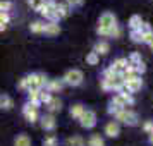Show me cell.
I'll return each mask as SVG.
<instances>
[{"instance_id": "6da1fadb", "label": "cell", "mask_w": 153, "mask_h": 146, "mask_svg": "<svg viewBox=\"0 0 153 146\" xmlns=\"http://www.w3.org/2000/svg\"><path fill=\"white\" fill-rule=\"evenodd\" d=\"M117 24V19L112 12H103L98 19V26H97V33L100 36H108L110 29Z\"/></svg>"}, {"instance_id": "7a4b0ae2", "label": "cell", "mask_w": 153, "mask_h": 146, "mask_svg": "<svg viewBox=\"0 0 153 146\" xmlns=\"http://www.w3.org/2000/svg\"><path fill=\"white\" fill-rule=\"evenodd\" d=\"M26 83H28V90H43L48 83V79L45 77V74L35 72V74L26 76Z\"/></svg>"}, {"instance_id": "3957f363", "label": "cell", "mask_w": 153, "mask_h": 146, "mask_svg": "<svg viewBox=\"0 0 153 146\" xmlns=\"http://www.w3.org/2000/svg\"><path fill=\"white\" fill-rule=\"evenodd\" d=\"M114 119H115L117 124H120V122H122V124H127V125H136L138 124V115H136L132 110H127V108H122L119 113L114 115Z\"/></svg>"}, {"instance_id": "277c9868", "label": "cell", "mask_w": 153, "mask_h": 146, "mask_svg": "<svg viewBox=\"0 0 153 146\" xmlns=\"http://www.w3.org/2000/svg\"><path fill=\"white\" fill-rule=\"evenodd\" d=\"M83 79H84V76H83V72H81L79 69L67 70L65 76L62 77L64 84H69V86H79V84L83 83Z\"/></svg>"}, {"instance_id": "5b68a950", "label": "cell", "mask_w": 153, "mask_h": 146, "mask_svg": "<svg viewBox=\"0 0 153 146\" xmlns=\"http://www.w3.org/2000/svg\"><path fill=\"white\" fill-rule=\"evenodd\" d=\"M55 7H57V2H55V0H45L43 7L40 9L38 12H40V14H42L45 19H48V21H55V22H57Z\"/></svg>"}, {"instance_id": "8992f818", "label": "cell", "mask_w": 153, "mask_h": 146, "mask_svg": "<svg viewBox=\"0 0 153 146\" xmlns=\"http://www.w3.org/2000/svg\"><path fill=\"white\" fill-rule=\"evenodd\" d=\"M38 107H40V105L29 103V102L22 107V115H24V117H26V120H28V122H31V124H35L36 120L40 119V115H38Z\"/></svg>"}, {"instance_id": "52a82bcc", "label": "cell", "mask_w": 153, "mask_h": 146, "mask_svg": "<svg viewBox=\"0 0 153 146\" xmlns=\"http://www.w3.org/2000/svg\"><path fill=\"white\" fill-rule=\"evenodd\" d=\"M79 124H81V127H84V129L95 127V125H97V113L93 110H84V113L81 115V119H79Z\"/></svg>"}, {"instance_id": "ba28073f", "label": "cell", "mask_w": 153, "mask_h": 146, "mask_svg": "<svg viewBox=\"0 0 153 146\" xmlns=\"http://www.w3.org/2000/svg\"><path fill=\"white\" fill-rule=\"evenodd\" d=\"M42 127H43V131H53L55 129V125H57V120L55 117L52 115V113H47V115H43L42 119Z\"/></svg>"}, {"instance_id": "9c48e42d", "label": "cell", "mask_w": 153, "mask_h": 146, "mask_svg": "<svg viewBox=\"0 0 153 146\" xmlns=\"http://www.w3.org/2000/svg\"><path fill=\"white\" fill-rule=\"evenodd\" d=\"M105 134H107L108 138H117L119 134H120V125H119L115 120H110L108 124L105 125Z\"/></svg>"}, {"instance_id": "30bf717a", "label": "cell", "mask_w": 153, "mask_h": 146, "mask_svg": "<svg viewBox=\"0 0 153 146\" xmlns=\"http://www.w3.org/2000/svg\"><path fill=\"white\" fill-rule=\"evenodd\" d=\"M43 33H45V35H48V36H55V35H59V33H60V26H59V22H55V21H48V22H45Z\"/></svg>"}, {"instance_id": "8fae6325", "label": "cell", "mask_w": 153, "mask_h": 146, "mask_svg": "<svg viewBox=\"0 0 153 146\" xmlns=\"http://www.w3.org/2000/svg\"><path fill=\"white\" fill-rule=\"evenodd\" d=\"M45 107L48 108V113H52V115H53L55 112L62 110V100H60V98H57V96H52V100H50Z\"/></svg>"}, {"instance_id": "7c38bea8", "label": "cell", "mask_w": 153, "mask_h": 146, "mask_svg": "<svg viewBox=\"0 0 153 146\" xmlns=\"http://www.w3.org/2000/svg\"><path fill=\"white\" fill-rule=\"evenodd\" d=\"M64 86H65V84H64L62 79H52V81H48V83H47V86H45V88H47V91H48V93H59V91H62Z\"/></svg>"}, {"instance_id": "4fadbf2b", "label": "cell", "mask_w": 153, "mask_h": 146, "mask_svg": "<svg viewBox=\"0 0 153 146\" xmlns=\"http://www.w3.org/2000/svg\"><path fill=\"white\" fill-rule=\"evenodd\" d=\"M93 52H95L97 55H107V53L110 52V45H108V42H105V40H100V42L95 43Z\"/></svg>"}, {"instance_id": "5bb4252c", "label": "cell", "mask_w": 153, "mask_h": 146, "mask_svg": "<svg viewBox=\"0 0 153 146\" xmlns=\"http://www.w3.org/2000/svg\"><path fill=\"white\" fill-rule=\"evenodd\" d=\"M71 12V7L65 4V2H62V4H57L55 7V14H57V21L59 19H64V17H67Z\"/></svg>"}, {"instance_id": "9a60e30c", "label": "cell", "mask_w": 153, "mask_h": 146, "mask_svg": "<svg viewBox=\"0 0 153 146\" xmlns=\"http://www.w3.org/2000/svg\"><path fill=\"white\" fill-rule=\"evenodd\" d=\"M14 107V100L7 93H0V108L2 110H10Z\"/></svg>"}, {"instance_id": "2e32d148", "label": "cell", "mask_w": 153, "mask_h": 146, "mask_svg": "<svg viewBox=\"0 0 153 146\" xmlns=\"http://www.w3.org/2000/svg\"><path fill=\"white\" fill-rule=\"evenodd\" d=\"M84 110H86V108H84V105H81V103L72 105V107H71V117L79 120V119H81V115L84 113Z\"/></svg>"}, {"instance_id": "e0dca14e", "label": "cell", "mask_w": 153, "mask_h": 146, "mask_svg": "<svg viewBox=\"0 0 153 146\" xmlns=\"http://www.w3.org/2000/svg\"><path fill=\"white\" fill-rule=\"evenodd\" d=\"M14 146H31V139L28 134H17L14 139Z\"/></svg>"}, {"instance_id": "ac0fdd59", "label": "cell", "mask_w": 153, "mask_h": 146, "mask_svg": "<svg viewBox=\"0 0 153 146\" xmlns=\"http://www.w3.org/2000/svg\"><path fill=\"white\" fill-rule=\"evenodd\" d=\"M88 146H105V141L100 134H91L88 139Z\"/></svg>"}, {"instance_id": "d6986e66", "label": "cell", "mask_w": 153, "mask_h": 146, "mask_svg": "<svg viewBox=\"0 0 153 146\" xmlns=\"http://www.w3.org/2000/svg\"><path fill=\"white\" fill-rule=\"evenodd\" d=\"M67 146H86V143H84V139L81 138V136H71V138H67Z\"/></svg>"}, {"instance_id": "ffe728a7", "label": "cell", "mask_w": 153, "mask_h": 146, "mask_svg": "<svg viewBox=\"0 0 153 146\" xmlns=\"http://www.w3.org/2000/svg\"><path fill=\"white\" fill-rule=\"evenodd\" d=\"M28 100L29 103L40 105V90H28Z\"/></svg>"}, {"instance_id": "44dd1931", "label": "cell", "mask_w": 153, "mask_h": 146, "mask_svg": "<svg viewBox=\"0 0 153 146\" xmlns=\"http://www.w3.org/2000/svg\"><path fill=\"white\" fill-rule=\"evenodd\" d=\"M141 24H143V21H141V16H132L131 19H129V28H131V31L139 29V28H141Z\"/></svg>"}, {"instance_id": "7402d4cb", "label": "cell", "mask_w": 153, "mask_h": 146, "mask_svg": "<svg viewBox=\"0 0 153 146\" xmlns=\"http://www.w3.org/2000/svg\"><path fill=\"white\" fill-rule=\"evenodd\" d=\"M43 28H45V22L42 21H35V22H31L29 24V29H31V33H43Z\"/></svg>"}, {"instance_id": "603a6c76", "label": "cell", "mask_w": 153, "mask_h": 146, "mask_svg": "<svg viewBox=\"0 0 153 146\" xmlns=\"http://www.w3.org/2000/svg\"><path fill=\"white\" fill-rule=\"evenodd\" d=\"M127 62H129L127 59H117V60H115V62L112 64V65L115 67V70H117V72H122V70L126 69V65H127Z\"/></svg>"}, {"instance_id": "cb8c5ba5", "label": "cell", "mask_w": 153, "mask_h": 146, "mask_svg": "<svg viewBox=\"0 0 153 146\" xmlns=\"http://www.w3.org/2000/svg\"><path fill=\"white\" fill-rule=\"evenodd\" d=\"M100 62V55H97L95 52H90L88 55H86V64H90V65H97Z\"/></svg>"}, {"instance_id": "d4e9b609", "label": "cell", "mask_w": 153, "mask_h": 146, "mask_svg": "<svg viewBox=\"0 0 153 146\" xmlns=\"http://www.w3.org/2000/svg\"><path fill=\"white\" fill-rule=\"evenodd\" d=\"M43 146H59V139L53 134H50V136H47L43 139Z\"/></svg>"}, {"instance_id": "484cf974", "label": "cell", "mask_w": 153, "mask_h": 146, "mask_svg": "<svg viewBox=\"0 0 153 146\" xmlns=\"http://www.w3.org/2000/svg\"><path fill=\"white\" fill-rule=\"evenodd\" d=\"M52 100V93H48L47 90H40V103H48Z\"/></svg>"}, {"instance_id": "4316f807", "label": "cell", "mask_w": 153, "mask_h": 146, "mask_svg": "<svg viewBox=\"0 0 153 146\" xmlns=\"http://www.w3.org/2000/svg\"><path fill=\"white\" fill-rule=\"evenodd\" d=\"M131 40L134 43H143V33L139 31V29H134V31H131Z\"/></svg>"}, {"instance_id": "83f0119b", "label": "cell", "mask_w": 153, "mask_h": 146, "mask_svg": "<svg viewBox=\"0 0 153 146\" xmlns=\"http://www.w3.org/2000/svg\"><path fill=\"white\" fill-rule=\"evenodd\" d=\"M9 14L7 12H0V31H4V29L7 28V22H9Z\"/></svg>"}, {"instance_id": "f1b7e54d", "label": "cell", "mask_w": 153, "mask_h": 146, "mask_svg": "<svg viewBox=\"0 0 153 146\" xmlns=\"http://www.w3.org/2000/svg\"><path fill=\"white\" fill-rule=\"evenodd\" d=\"M119 96H120V100L124 102L126 107H127V105H132V103H134V98H132L129 93H119Z\"/></svg>"}, {"instance_id": "f546056e", "label": "cell", "mask_w": 153, "mask_h": 146, "mask_svg": "<svg viewBox=\"0 0 153 146\" xmlns=\"http://www.w3.org/2000/svg\"><path fill=\"white\" fill-rule=\"evenodd\" d=\"M29 7L35 9V10H40V9L43 7V4H45V0H28Z\"/></svg>"}, {"instance_id": "4dcf8cb0", "label": "cell", "mask_w": 153, "mask_h": 146, "mask_svg": "<svg viewBox=\"0 0 153 146\" xmlns=\"http://www.w3.org/2000/svg\"><path fill=\"white\" fill-rule=\"evenodd\" d=\"M83 2H84V0H65V4H67L71 9H72V7H81V5H83Z\"/></svg>"}, {"instance_id": "1f68e13d", "label": "cell", "mask_w": 153, "mask_h": 146, "mask_svg": "<svg viewBox=\"0 0 153 146\" xmlns=\"http://www.w3.org/2000/svg\"><path fill=\"white\" fill-rule=\"evenodd\" d=\"M108 36H112V38H119V36H120V28H119V24H115V26L110 29Z\"/></svg>"}, {"instance_id": "d6a6232c", "label": "cell", "mask_w": 153, "mask_h": 146, "mask_svg": "<svg viewBox=\"0 0 153 146\" xmlns=\"http://www.w3.org/2000/svg\"><path fill=\"white\" fill-rule=\"evenodd\" d=\"M120 110H122L120 107H117V105H114L110 102V105H108V113H110V115H115V113H119Z\"/></svg>"}, {"instance_id": "836d02e7", "label": "cell", "mask_w": 153, "mask_h": 146, "mask_svg": "<svg viewBox=\"0 0 153 146\" xmlns=\"http://www.w3.org/2000/svg\"><path fill=\"white\" fill-rule=\"evenodd\" d=\"M10 2H5V0H0V12H7L9 9H10Z\"/></svg>"}, {"instance_id": "e575fe53", "label": "cell", "mask_w": 153, "mask_h": 146, "mask_svg": "<svg viewBox=\"0 0 153 146\" xmlns=\"http://www.w3.org/2000/svg\"><path fill=\"white\" fill-rule=\"evenodd\" d=\"M129 62H131V64H139V62H143V60H141V55L134 52V53H132V55L129 57Z\"/></svg>"}, {"instance_id": "d590c367", "label": "cell", "mask_w": 153, "mask_h": 146, "mask_svg": "<svg viewBox=\"0 0 153 146\" xmlns=\"http://www.w3.org/2000/svg\"><path fill=\"white\" fill-rule=\"evenodd\" d=\"M143 43H153V31H150V33H145L143 35Z\"/></svg>"}, {"instance_id": "8d00e7d4", "label": "cell", "mask_w": 153, "mask_h": 146, "mask_svg": "<svg viewBox=\"0 0 153 146\" xmlns=\"http://www.w3.org/2000/svg\"><path fill=\"white\" fill-rule=\"evenodd\" d=\"M143 129H145V132H148V134L153 132V122H152V120H146L145 125H143Z\"/></svg>"}, {"instance_id": "74e56055", "label": "cell", "mask_w": 153, "mask_h": 146, "mask_svg": "<svg viewBox=\"0 0 153 146\" xmlns=\"http://www.w3.org/2000/svg\"><path fill=\"white\" fill-rule=\"evenodd\" d=\"M19 90H28V83H26V77H21L19 79V84H17Z\"/></svg>"}, {"instance_id": "f35d334b", "label": "cell", "mask_w": 153, "mask_h": 146, "mask_svg": "<svg viewBox=\"0 0 153 146\" xmlns=\"http://www.w3.org/2000/svg\"><path fill=\"white\" fill-rule=\"evenodd\" d=\"M139 31L145 35V33H150V31H152V28H150V24H148V22H143V24H141V28H139Z\"/></svg>"}, {"instance_id": "ab89813d", "label": "cell", "mask_w": 153, "mask_h": 146, "mask_svg": "<svg viewBox=\"0 0 153 146\" xmlns=\"http://www.w3.org/2000/svg\"><path fill=\"white\" fill-rule=\"evenodd\" d=\"M150 143L153 145V132H150Z\"/></svg>"}, {"instance_id": "60d3db41", "label": "cell", "mask_w": 153, "mask_h": 146, "mask_svg": "<svg viewBox=\"0 0 153 146\" xmlns=\"http://www.w3.org/2000/svg\"><path fill=\"white\" fill-rule=\"evenodd\" d=\"M150 47H152V50H153V43H150Z\"/></svg>"}]
</instances>
